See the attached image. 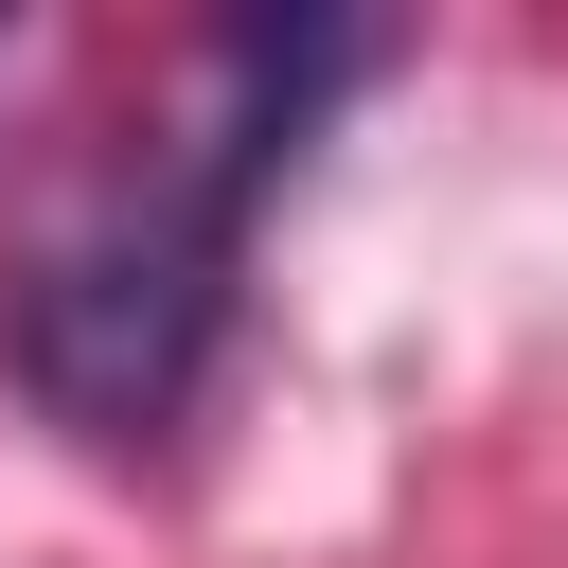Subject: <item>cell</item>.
I'll return each mask as SVG.
<instances>
[{
	"mask_svg": "<svg viewBox=\"0 0 568 568\" xmlns=\"http://www.w3.org/2000/svg\"><path fill=\"white\" fill-rule=\"evenodd\" d=\"M337 71H355L337 18H302V36H266V18L213 36V124L160 142V160H124V178L18 266L0 337H18V390H36L71 444H160V426L195 408V373H213V337H231L248 195L302 160V124H320Z\"/></svg>",
	"mask_w": 568,
	"mask_h": 568,
	"instance_id": "cell-1",
	"label": "cell"
}]
</instances>
